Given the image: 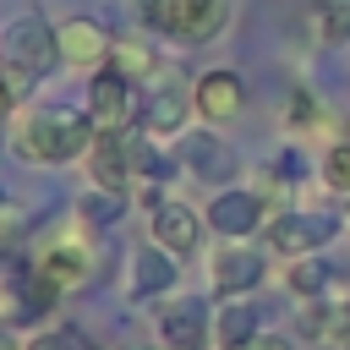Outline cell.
<instances>
[{
	"label": "cell",
	"mask_w": 350,
	"mask_h": 350,
	"mask_svg": "<svg viewBox=\"0 0 350 350\" xmlns=\"http://www.w3.org/2000/svg\"><path fill=\"white\" fill-rule=\"evenodd\" d=\"M55 66H60V38H55V27H49L38 11L11 16V27L0 33V82L11 88V98H27Z\"/></svg>",
	"instance_id": "6da1fadb"
},
{
	"label": "cell",
	"mask_w": 350,
	"mask_h": 350,
	"mask_svg": "<svg viewBox=\"0 0 350 350\" xmlns=\"http://www.w3.org/2000/svg\"><path fill=\"white\" fill-rule=\"evenodd\" d=\"M93 120L77 115V109H33L22 115L11 148L27 159V164H66V159H82L93 148Z\"/></svg>",
	"instance_id": "7a4b0ae2"
},
{
	"label": "cell",
	"mask_w": 350,
	"mask_h": 350,
	"mask_svg": "<svg viewBox=\"0 0 350 350\" xmlns=\"http://www.w3.org/2000/svg\"><path fill=\"white\" fill-rule=\"evenodd\" d=\"M142 22L175 44H208L230 22V0H137Z\"/></svg>",
	"instance_id": "3957f363"
},
{
	"label": "cell",
	"mask_w": 350,
	"mask_h": 350,
	"mask_svg": "<svg viewBox=\"0 0 350 350\" xmlns=\"http://www.w3.org/2000/svg\"><path fill=\"white\" fill-rule=\"evenodd\" d=\"M82 115L93 120V131H104V137H126V126L142 115V104H137V82L120 77L115 66H98L93 82H88V98H82Z\"/></svg>",
	"instance_id": "277c9868"
},
{
	"label": "cell",
	"mask_w": 350,
	"mask_h": 350,
	"mask_svg": "<svg viewBox=\"0 0 350 350\" xmlns=\"http://www.w3.org/2000/svg\"><path fill=\"white\" fill-rule=\"evenodd\" d=\"M345 224L334 219V213H273L268 224H262V241H268V252H279L284 262L290 257H312V252H323L334 235H339Z\"/></svg>",
	"instance_id": "5b68a950"
},
{
	"label": "cell",
	"mask_w": 350,
	"mask_h": 350,
	"mask_svg": "<svg viewBox=\"0 0 350 350\" xmlns=\"http://www.w3.org/2000/svg\"><path fill=\"white\" fill-rule=\"evenodd\" d=\"M268 273V257L252 252L246 241H224L208 262V284H213V301H235V295H252Z\"/></svg>",
	"instance_id": "8992f818"
},
{
	"label": "cell",
	"mask_w": 350,
	"mask_h": 350,
	"mask_svg": "<svg viewBox=\"0 0 350 350\" xmlns=\"http://www.w3.org/2000/svg\"><path fill=\"white\" fill-rule=\"evenodd\" d=\"M202 219H208L224 241H246V235H257L273 213H268V202H262L252 186H224V191H213V202L202 208Z\"/></svg>",
	"instance_id": "52a82bcc"
},
{
	"label": "cell",
	"mask_w": 350,
	"mask_h": 350,
	"mask_svg": "<svg viewBox=\"0 0 350 350\" xmlns=\"http://www.w3.org/2000/svg\"><path fill=\"white\" fill-rule=\"evenodd\" d=\"M191 104H197V115H202L208 126L241 120V109H246V82H241V71H230V66L202 71V77L191 82Z\"/></svg>",
	"instance_id": "ba28073f"
},
{
	"label": "cell",
	"mask_w": 350,
	"mask_h": 350,
	"mask_svg": "<svg viewBox=\"0 0 350 350\" xmlns=\"http://www.w3.org/2000/svg\"><path fill=\"white\" fill-rule=\"evenodd\" d=\"M175 284H180L175 252H164L159 241L131 252V262H126V295L131 301H164V295H175Z\"/></svg>",
	"instance_id": "9c48e42d"
},
{
	"label": "cell",
	"mask_w": 350,
	"mask_h": 350,
	"mask_svg": "<svg viewBox=\"0 0 350 350\" xmlns=\"http://www.w3.org/2000/svg\"><path fill=\"white\" fill-rule=\"evenodd\" d=\"M159 339L170 350H208L213 339V323H208V301L197 295H170L159 306Z\"/></svg>",
	"instance_id": "30bf717a"
},
{
	"label": "cell",
	"mask_w": 350,
	"mask_h": 350,
	"mask_svg": "<svg viewBox=\"0 0 350 350\" xmlns=\"http://www.w3.org/2000/svg\"><path fill=\"white\" fill-rule=\"evenodd\" d=\"M191 115H197V104H191V88H175V82H164V88H148L137 126H142V137H180V131L191 126Z\"/></svg>",
	"instance_id": "8fae6325"
},
{
	"label": "cell",
	"mask_w": 350,
	"mask_h": 350,
	"mask_svg": "<svg viewBox=\"0 0 350 350\" xmlns=\"http://www.w3.org/2000/svg\"><path fill=\"white\" fill-rule=\"evenodd\" d=\"M33 273H38L49 290L71 295V290H82V284L93 279V252H88L82 241H49V246L38 252V262H33Z\"/></svg>",
	"instance_id": "7c38bea8"
},
{
	"label": "cell",
	"mask_w": 350,
	"mask_h": 350,
	"mask_svg": "<svg viewBox=\"0 0 350 350\" xmlns=\"http://www.w3.org/2000/svg\"><path fill=\"white\" fill-rule=\"evenodd\" d=\"M55 38H60V60L66 66H109V49H115V38H109V27L98 22V16H66L60 27H55Z\"/></svg>",
	"instance_id": "4fadbf2b"
},
{
	"label": "cell",
	"mask_w": 350,
	"mask_h": 350,
	"mask_svg": "<svg viewBox=\"0 0 350 350\" xmlns=\"http://www.w3.org/2000/svg\"><path fill=\"white\" fill-rule=\"evenodd\" d=\"M202 224H208V219H197V208H191V202H175V197H164V208L148 213L153 241H159L164 252H175V257H191V252L202 246Z\"/></svg>",
	"instance_id": "5bb4252c"
},
{
	"label": "cell",
	"mask_w": 350,
	"mask_h": 350,
	"mask_svg": "<svg viewBox=\"0 0 350 350\" xmlns=\"http://www.w3.org/2000/svg\"><path fill=\"white\" fill-rule=\"evenodd\" d=\"M88 175H93V186L98 191H115V197H126L131 191V180H137V170H131V142L126 137H93V148H88Z\"/></svg>",
	"instance_id": "9a60e30c"
},
{
	"label": "cell",
	"mask_w": 350,
	"mask_h": 350,
	"mask_svg": "<svg viewBox=\"0 0 350 350\" xmlns=\"http://www.w3.org/2000/svg\"><path fill=\"white\" fill-rule=\"evenodd\" d=\"M257 334H262V306H252L246 295L219 306V317H213V345L219 350H246Z\"/></svg>",
	"instance_id": "2e32d148"
},
{
	"label": "cell",
	"mask_w": 350,
	"mask_h": 350,
	"mask_svg": "<svg viewBox=\"0 0 350 350\" xmlns=\"http://www.w3.org/2000/svg\"><path fill=\"white\" fill-rule=\"evenodd\" d=\"M180 159H186V170H191L197 180H230V175H235V153H230L213 131H191L186 148H180Z\"/></svg>",
	"instance_id": "e0dca14e"
},
{
	"label": "cell",
	"mask_w": 350,
	"mask_h": 350,
	"mask_svg": "<svg viewBox=\"0 0 350 350\" xmlns=\"http://www.w3.org/2000/svg\"><path fill=\"white\" fill-rule=\"evenodd\" d=\"M334 262L323 257V252H312V257H290V268H284V290L295 295V301H317L328 284H334Z\"/></svg>",
	"instance_id": "ac0fdd59"
},
{
	"label": "cell",
	"mask_w": 350,
	"mask_h": 350,
	"mask_svg": "<svg viewBox=\"0 0 350 350\" xmlns=\"http://www.w3.org/2000/svg\"><path fill=\"white\" fill-rule=\"evenodd\" d=\"M109 66H115L120 77L142 82V77H153V44H142V38H115V49H109Z\"/></svg>",
	"instance_id": "d6986e66"
},
{
	"label": "cell",
	"mask_w": 350,
	"mask_h": 350,
	"mask_svg": "<svg viewBox=\"0 0 350 350\" xmlns=\"http://www.w3.org/2000/svg\"><path fill=\"white\" fill-rule=\"evenodd\" d=\"M131 170H137V180H159V186L175 175V164L153 148V137H137V142H131Z\"/></svg>",
	"instance_id": "ffe728a7"
},
{
	"label": "cell",
	"mask_w": 350,
	"mask_h": 350,
	"mask_svg": "<svg viewBox=\"0 0 350 350\" xmlns=\"http://www.w3.org/2000/svg\"><path fill=\"white\" fill-rule=\"evenodd\" d=\"M77 213L88 219V224H98V230H109V224H120V213H126V197H115V191H88L82 202H77Z\"/></svg>",
	"instance_id": "44dd1931"
},
{
	"label": "cell",
	"mask_w": 350,
	"mask_h": 350,
	"mask_svg": "<svg viewBox=\"0 0 350 350\" xmlns=\"http://www.w3.org/2000/svg\"><path fill=\"white\" fill-rule=\"evenodd\" d=\"M317 44H350V0L317 5Z\"/></svg>",
	"instance_id": "7402d4cb"
},
{
	"label": "cell",
	"mask_w": 350,
	"mask_h": 350,
	"mask_svg": "<svg viewBox=\"0 0 350 350\" xmlns=\"http://www.w3.org/2000/svg\"><path fill=\"white\" fill-rule=\"evenodd\" d=\"M323 186L350 197V142H334V148L323 153Z\"/></svg>",
	"instance_id": "603a6c76"
},
{
	"label": "cell",
	"mask_w": 350,
	"mask_h": 350,
	"mask_svg": "<svg viewBox=\"0 0 350 350\" xmlns=\"http://www.w3.org/2000/svg\"><path fill=\"white\" fill-rule=\"evenodd\" d=\"M22 350H93V345H88L82 328H44V334H33Z\"/></svg>",
	"instance_id": "cb8c5ba5"
},
{
	"label": "cell",
	"mask_w": 350,
	"mask_h": 350,
	"mask_svg": "<svg viewBox=\"0 0 350 350\" xmlns=\"http://www.w3.org/2000/svg\"><path fill=\"white\" fill-rule=\"evenodd\" d=\"M290 120H295V126H312V120H317V104H312V93H295V98H290Z\"/></svg>",
	"instance_id": "d4e9b609"
},
{
	"label": "cell",
	"mask_w": 350,
	"mask_h": 350,
	"mask_svg": "<svg viewBox=\"0 0 350 350\" xmlns=\"http://www.w3.org/2000/svg\"><path fill=\"white\" fill-rule=\"evenodd\" d=\"M246 350H295V345H290L284 334H268V328H262V334H257V339H252Z\"/></svg>",
	"instance_id": "484cf974"
},
{
	"label": "cell",
	"mask_w": 350,
	"mask_h": 350,
	"mask_svg": "<svg viewBox=\"0 0 350 350\" xmlns=\"http://www.w3.org/2000/svg\"><path fill=\"white\" fill-rule=\"evenodd\" d=\"M0 350H22V339H16V323H0Z\"/></svg>",
	"instance_id": "4316f807"
},
{
	"label": "cell",
	"mask_w": 350,
	"mask_h": 350,
	"mask_svg": "<svg viewBox=\"0 0 350 350\" xmlns=\"http://www.w3.org/2000/svg\"><path fill=\"white\" fill-rule=\"evenodd\" d=\"M11 104H16V98H11V88H5V82H0V120H5V115H11Z\"/></svg>",
	"instance_id": "83f0119b"
},
{
	"label": "cell",
	"mask_w": 350,
	"mask_h": 350,
	"mask_svg": "<svg viewBox=\"0 0 350 350\" xmlns=\"http://www.w3.org/2000/svg\"><path fill=\"white\" fill-rule=\"evenodd\" d=\"M339 350H350V328H345V339H339Z\"/></svg>",
	"instance_id": "f1b7e54d"
}]
</instances>
